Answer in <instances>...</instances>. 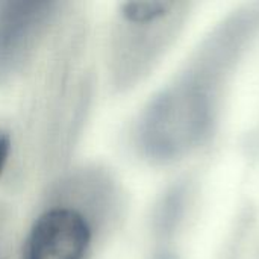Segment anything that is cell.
Masks as SVG:
<instances>
[{
  "instance_id": "277c9868",
  "label": "cell",
  "mask_w": 259,
  "mask_h": 259,
  "mask_svg": "<svg viewBox=\"0 0 259 259\" xmlns=\"http://www.w3.org/2000/svg\"><path fill=\"white\" fill-rule=\"evenodd\" d=\"M49 206L80 214L94 234L96 231H106L118 219L121 193L106 170L83 167L65 176L53 188Z\"/></svg>"
},
{
  "instance_id": "7a4b0ae2",
  "label": "cell",
  "mask_w": 259,
  "mask_h": 259,
  "mask_svg": "<svg viewBox=\"0 0 259 259\" xmlns=\"http://www.w3.org/2000/svg\"><path fill=\"white\" fill-rule=\"evenodd\" d=\"M188 2H126L111 32L109 71L114 88L138 83L159 61L188 15Z\"/></svg>"
},
{
  "instance_id": "9c48e42d",
  "label": "cell",
  "mask_w": 259,
  "mask_h": 259,
  "mask_svg": "<svg viewBox=\"0 0 259 259\" xmlns=\"http://www.w3.org/2000/svg\"><path fill=\"white\" fill-rule=\"evenodd\" d=\"M0 228H2V212H0Z\"/></svg>"
},
{
  "instance_id": "3957f363",
  "label": "cell",
  "mask_w": 259,
  "mask_h": 259,
  "mask_svg": "<svg viewBox=\"0 0 259 259\" xmlns=\"http://www.w3.org/2000/svg\"><path fill=\"white\" fill-rule=\"evenodd\" d=\"M65 5L59 0H0V83L24 67Z\"/></svg>"
},
{
  "instance_id": "52a82bcc",
  "label": "cell",
  "mask_w": 259,
  "mask_h": 259,
  "mask_svg": "<svg viewBox=\"0 0 259 259\" xmlns=\"http://www.w3.org/2000/svg\"><path fill=\"white\" fill-rule=\"evenodd\" d=\"M9 152H11V138L5 131L0 129V176L5 170L6 162H8Z\"/></svg>"
},
{
  "instance_id": "ba28073f",
  "label": "cell",
  "mask_w": 259,
  "mask_h": 259,
  "mask_svg": "<svg viewBox=\"0 0 259 259\" xmlns=\"http://www.w3.org/2000/svg\"><path fill=\"white\" fill-rule=\"evenodd\" d=\"M153 259H176V256L170 249H158Z\"/></svg>"
},
{
  "instance_id": "8992f818",
  "label": "cell",
  "mask_w": 259,
  "mask_h": 259,
  "mask_svg": "<svg viewBox=\"0 0 259 259\" xmlns=\"http://www.w3.org/2000/svg\"><path fill=\"white\" fill-rule=\"evenodd\" d=\"M187 194V184L182 182L173 185L159 200L153 215V231L161 243L159 249H168L167 243L176 234L185 214Z\"/></svg>"
},
{
  "instance_id": "6da1fadb",
  "label": "cell",
  "mask_w": 259,
  "mask_h": 259,
  "mask_svg": "<svg viewBox=\"0 0 259 259\" xmlns=\"http://www.w3.org/2000/svg\"><path fill=\"white\" fill-rule=\"evenodd\" d=\"M258 26L259 5L240 9L212 32L187 70L149 102L135 132L143 156L170 164L211 138L225 77Z\"/></svg>"
},
{
  "instance_id": "5b68a950",
  "label": "cell",
  "mask_w": 259,
  "mask_h": 259,
  "mask_svg": "<svg viewBox=\"0 0 259 259\" xmlns=\"http://www.w3.org/2000/svg\"><path fill=\"white\" fill-rule=\"evenodd\" d=\"M93 229L77 212L49 208L33 223L23 259H83L93 240Z\"/></svg>"
}]
</instances>
